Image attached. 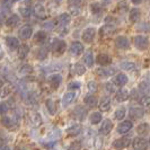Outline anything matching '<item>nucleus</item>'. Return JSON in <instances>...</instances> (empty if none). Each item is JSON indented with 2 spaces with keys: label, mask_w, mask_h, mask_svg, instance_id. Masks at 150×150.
Returning <instances> with one entry per match:
<instances>
[{
  "label": "nucleus",
  "mask_w": 150,
  "mask_h": 150,
  "mask_svg": "<svg viewBox=\"0 0 150 150\" xmlns=\"http://www.w3.org/2000/svg\"><path fill=\"white\" fill-rule=\"evenodd\" d=\"M67 49V43L63 41V40H60V38H53L51 41V50L52 52L59 57L61 54H63V52L66 51Z\"/></svg>",
  "instance_id": "1"
},
{
  "label": "nucleus",
  "mask_w": 150,
  "mask_h": 150,
  "mask_svg": "<svg viewBox=\"0 0 150 150\" xmlns=\"http://www.w3.org/2000/svg\"><path fill=\"white\" fill-rule=\"evenodd\" d=\"M133 43H134V46L137 49H139L140 51H143V50H147L148 46H149V40L143 36V35H137L133 38Z\"/></svg>",
  "instance_id": "2"
},
{
  "label": "nucleus",
  "mask_w": 150,
  "mask_h": 150,
  "mask_svg": "<svg viewBox=\"0 0 150 150\" xmlns=\"http://www.w3.org/2000/svg\"><path fill=\"white\" fill-rule=\"evenodd\" d=\"M83 45L80 43V42H72L71 43V46H70V49H69V53L72 55V57H78V55H80L81 53L83 52Z\"/></svg>",
  "instance_id": "3"
},
{
  "label": "nucleus",
  "mask_w": 150,
  "mask_h": 150,
  "mask_svg": "<svg viewBox=\"0 0 150 150\" xmlns=\"http://www.w3.org/2000/svg\"><path fill=\"white\" fill-rule=\"evenodd\" d=\"M72 115H74L76 120L83 121L85 117L87 116V110L83 106H76L75 110L72 111Z\"/></svg>",
  "instance_id": "4"
},
{
  "label": "nucleus",
  "mask_w": 150,
  "mask_h": 150,
  "mask_svg": "<svg viewBox=\"0 0 150 150\" xmlns=\"http://www.w3.org/2000/svg\"><path fill=\"white\" fill-rule=\"evenodd\" d=\"M83 42L86 43H91L94 41V38L96 36V30L93 28V27H89V28H86V30L83 32Z\"/></svg>",
  "instance_id": "5"
},
{
  "label": "nucleus",
  "mask_w": 150,
  "mask_h": 150,
  "mask_svg": "<svg viewBox=\"0 0 150 150\" xmlns=\"http://www.w3.org/2000/svg\"><path fill=\"white\" fill-rule=\"evenodd\" d=\"M32 35H33V30H32L30 25H24L18 30V36L22 40H28V38H30Z\"/></svg>",
  "instance_id": "6"
},
{
  "label": "nucleus",
  "mask_w": 150,
  "mask_h": 150,
  "mask_svg": "<svg viewBox=\"0 0 150 150\" xmlns=\"http://www.w3.org/2000/svg\"><path fill=\"white\" fill-rule=\"evenodd\" d=\"M132 146L137 150H147L148 149V141L144 138H135L132 142Z\"/></svg>",
  "instance_id": "7"
},
{
  "label": "nucleus",
  "mask_w": 150,
  "mask_h": 150,
  "mask_svg": "<svg viewBox=\"0 0 150 150\" xmlns=\"http://www.w3.org/2000/svg\"><path fill=\"white\" fill-rule=\"evenodd\" d=\"M115 45H116V47H119L121 50L130 49V42H129L128 38H125V36H117L115 38Z\"/></svg>",
  "instance_id": "8"
},
{
  "label": "nucleus",
  "mask_w": 150,
  "mask_h": 150,
  "mask_svg": "<svg viewBox=\"0 0 150 150\" xmlns=\"http://www.w3.org/2000/svg\"><path fill=\"white\" fill-rule=\"evenodd\" d=\"M33 13L40 19H45L46 18V11H45V7L42 4H36L33 7Z\"/></svg>",
  "instance_id": "9"
},
{
  "label": "nucleus",
  "mask_w": 150,
  "mask_h": 150,
  "mask_svg": "<svg viewBox=\"0 0 150 150\" xmlns=\"http://www.w3.org/2000/svg\"><path fill=\"white\" fill-rule=\"evenodd\" d=\"M47 81H49V85L52 89H58L61 81H62V77L60 75H52L49 77Z\"/></svg>",
  "instance_id": "10"
},
{
  "label": "nucleus",
  "mask_w": 150,
  "mask_h": 150,
  "mask_svg": "<svg viewBox=\"0 0 150 150\" xmlns=\"http://www.w3.org/2000/svg\"><path fill=\"white\" fill-rule=\"evenodd\" d=\"M115 74V69L114 68H99L96 70V75L100 78H107L111 77Z\"/></svg>",
  "instance_id": "11"
},
{
  "label": "nucleus",
  "mask_w": 150,
  "mask_h": 150,
  "mask_svg": "<svg viewBox=\"0 0 150 150\" xmlns=\"http://www.w3.org/2000/svg\"><path fill=\"white\" fill-rule=\"evenodd\" d=\"M69 21H70L69 15H68V14H62V15H60L59 17H57L53 22H54V25H55V26H58V27L61 28V27H66V25L69 23Z\"/></svg>",
  "instance_id": "12"
},
{
  "label": "nucleus",
  "mask_w": 150,
  "mask_h": 150,
  "mask_svg": "<svg viewBox=\"0 0 150 150\" xmlns=\"http://www.w3.org/2000/svg\"><path fill=\"white\" fill-rule=\"evenodd\" d=\"M96 62L100 66H110L112 63V58L110 55H107L106 53H100L98 54L97 58H96Z\"/></svg>",
  "instance_id": "13"
},
{
  "label": "nucleus",
  "mask_w": 150,
  "mask_h": 150,
  "mask_svg": "<svg viewBox=\"0 0 150 150\" xmlns=\"http://www.w3.org/2000/svg\"><path fill=\"white\" fill-rule=\"evenodd\" d=\"M130 144V139L129 138H121V139H117L113 142V148L116 150H121L125 147H128Z\"/></svg>",
  "instance_id": "14"
},
{
  "label": "nucleus",
  "mask_w": 150,
  "mask_h": 150,
  "mask_svg": "<svg viewBox=\"0 0 150 150\" xmlns=\"http://www.w3.org/2000/svg\"><path fill=\"white\" fill-rule=\"evenodd\" d=\"M112 129H113L112 121L106 119V120L103 121V123H102V125H100V129H99V132H100L102 134H108V133L112 131Z\"/></svg>",
  "instance_id": "15"
},
{
  "label": "nucleus",
  "mask_w": 150,
  "mask_h": 150,
  "mask_svg": "<svg viewBox=\"0 0 150 150\" xmlns=\"http://www.w3.org/2000/svg\"><path fill=\"white\" fill-rule=\"evenodd\" d=\"M81 2L80 1H69L68 6H69V10L71 11L72 15H78L81 10Z\"/></svg>",
  "instance_id": "16"
},
{
  "label": "nucleus",
  "mask_w": 150,
  "mask_h": 150,
  "mask_svg": "<svg viewBox=\"0 0 150 150\" xmlns=\"http://www.w3.org/2000/svg\"><path fill=\"white\" fill-rule=\"evenodd\" d=\"M75 98H76V94L74 91H69L67 94H64L63 97H62V106L63 107H67V106L71 105V103L75 100Z\"/></svg>",
  "instance_id": "17"
},
{
  "label": "nucleus",
  "mask_w": 150,
  "mask_h": 150,
  "mask_svg": "<svg viewBox=\"0 0 150 150\" xmlns=\"http://www.w3.org/2000/svg\"><path fill=\"white\" fill-rule=\"evenodd\" d=\"M129 114L132 119H141L143 115H144V110L142 107H131Z\"/></svg>",
  "instance_id": "18"
},
{
  "label": "nucleus",
  "mask_w": 150,
  "mask_h": 150,
  "mask_svg": "<svg viewBox=\"0 0 150 150\" xmlns=\"http://www.w3.org/2000/svg\"><path fill=\"white\" fill-rule=\"evenodd\" d=\"M131 129H132V122H131V121H124V122H122V123L119 124V127H117V132H119L120 134H124V133L129 132Z\"/></svg>",
  "instance_id": "19"
},
{
  "label": "nucleus",
  "mask_w": 150,
  "mask_h": 150,
  "mask_svg": "<svg viewBox=\"0 0 150 150\" xmlns=\"http://www.w3.org/2000/svg\"><path fill=\"white\" fill-rule=\"evenodd\" d=\"M129 96H130V94H129V91L127 89H119L115 93V99L117 102H120V103L128 100Z\"/></svg>",
  "instance_id": "20"
},
{
  "label": "nucleus",
  "mask_w": 150,
  "mask_h": 150,
  "mask_svg": "<svg viewBox=\"0 0 150 150\" xmlns=\"http://www.w3.org/2000/svg\"><path fill=\"white\" fill-rule=\"evenodd\" d=\"M114 32H115V26H114L113 24L104 25V26L100 28V30H99V33H100L102 36H110V35H112Z\"/></svg>",
  "instance_id": "21"
},
{
  "label": "nucleus",
  "mask_w": 150,
  "mask_h": 150,
  "mask_svg": "<svg viewBox=\"0 0 150 150\" xmlns=\"http://www.w3.org/2000/svg\"><path fill=\"white\" fill-rule=\"evenodd\" d=\"M127 83H128V76H125L124 74H119L113 79V83L116 85V86H120V87L124 86Z\"/></svg>",
  "instance_id": "22"
},
{
  "label": "nucleus",
  "mask_w": 150,
  "mask_h": 150,
  "mask_svg": "<svg viewBox=\"0 0 150 150\" xmlns=\"http://www.w3.org/2000/svg\"><path fill=\"white\" fill-rule=\"evenodd\" d=\"M46 38H47V35H46V33H45L44 30H38V32L35 33L33 41H34V43L43 44L45 41H46Z\"/></svg>",
  "instance_id": "23"
},
{
  "label": "nucleus",
  "mask_w": 150,
  "mask_h": 150,
  "mask_svg": "<svg viewBox=\"0 0 150 150\" xmlns=\"http://www.w3.org/2000/svg\"><path fill=\"white\" fill-rule=\"evenodd\" d=\"M6 44L9 49L11 50H15L17 47H19V41L17 38H14V36H9V38H6Z\"/></svg>",
  "instance_id": "24"
},
{
  "label": "nucleus",
  "mask_w": 150,
  "mask_h": 150,
  "mask_svg": "<svg viewBox=\"0 0 150 150\" xmlns=\"http://www.w3.org/2000/svg\"><path fill=\"white\" fill-rule=\"evenodd\" d=\"M141 17V11L138 8H132L130 10V15H129V19L131 23H135L139 21V18Z\"/></svg>",
  "instance_id": "25"
},
{
  "label": "nucleus",
  "mask_w": 150,
  "mask_h": 150,
  "mask_svg": "<svg viewBox=\"0 0 150 150\" xmlns=\"http://www.w3.org/2000/svg\"><path fill=\"white\" fill-rule=\"evenodd\" d=\"M47 53H49L47 47H44V46L38 47V50L35 51V58L38 60H44V59H46V57H47Z\"/></svg>",
  "instance_id": "26"
},
{
  "label": "nucleus",
  "mask_w": 150,
  "mask_h": 150,
  "mask_svg": "<svg viewBox=\"0 0 150 150\" xmlns=\"http://www.w3.org/2000/svg\"><path fill=\"white\" fill-rule=\"evenodd\" d=\"M30 52V46L27 44H22L19 47H18V58L23 60V59H25L26 57H27V54Z\"/></svg>",
  "instance_id": "27"
},
{
  "label": "nucleus",
  "mask_w": 150,
  "mask_h": 150,
  "mask_svg": "<svg viewBox=\"0 0 150 150\" xmlns=\"http://www.w3.org/2000/svg\"><path fill=\"white\" fill-rule=\"evenodd\" d=\"M45 105H46V108H47V111H49V113H50L51 115H54V114L57 113V103H55V100L49 98V99L45 102Z\"/></svg>",
  "instance_id": "28"
},
{
  "label": "nucleus",
  "mask_w": 150,
  "mask_h": 150,
  "mask_svg": "<svg viewBox=\"0 0 150 150\" xmlns=\"http://www.w3.org/2000/svg\"><path fill=\"white\" fill-rule=\"evenodd\" d=\"M83 61L85 62V64H86L88 68L93 67V66H94V63H95V61H94V57H93V52H91V51H88L87 53H85Z\"/></svg>",
  "instance_id": "29"
},
{
  "label": "nucleus",
  "mask_w": 150,
  "mask_h": 150,
  "mask_svg": "<svg viewBox=\"0 0 150 150\" xmlns=\"http://www.w3.org/2000/svg\"><path fill=\"white\" fill-rule=\"evenodd\" d=\"M83 103L86 104L87 106H89V107H94V106H96L97 104V98L95 97L94 95H86L85 98H83Z\"/></svg>",
  "instance_id": "30"
},
{
  "label": "nucleus",
  "mask_w": 150,
  "mask_h": 150,
  "mask_svg": "<svg viewBox=\"0 0 150 150\" xmlns=\"http://www.w3.org/2000/svg\"><path fill=\"white\" fill-rule=\"evenodd\" d=\"M111 108V99L108 97H104L99 103V110L102 112H107Z\"/></svg>",
  "instance_id": "31"
},
{
  "label": "nucleus",
  "mask_w": 150,
  "mask_h": 150,
  "mask_svg": "<svg viewBox=\"0 0 150 150\" xmlns=\"http://www.w3.org/2000/svg\"><path fill=\"white\" fill-rule=\"evenodd\" d=\"M1 123H2V125L6 127V128H11L13 125L16 124V120H14L11 116H6V115H4L2 119H1Z\"/></svg>",
  "instance_id": "32"
},
{
  "label": "nucleus",
  "mask_w": 150,
  "mask_h": 150,
  "mask_svg": "<svg viewBox=\"0 0 150 150\" xmlns=\"http://www.w3.org/2000/svg\"><path fill=\"white\" fill-rule=\"evenodd\" d=\"M150 131V127L148 123H141L140 125H138L137 128V132L138 134H141V135H146L148 134Z\"/></svg>",
  "instance_id": "33"
},
{
  "label": "nucleus",
  "mask_w": 150,
  "mask_h": 150,
  "mask_svg": "<svg viewBox=\"0 0 150 150\" xmlns=\"http://www.w3.org/2000/svg\"><path fill=\"white\" fill-rule=\"evenodd\" d=\"M30 122L33 123V125H35V127H38V125L42 123V117H41V115L36 112L30 113Z\"/></svg>",
  "instance_id": "34"
},
{
  "label": "nucleus",
  "mask_w": 150,
  "mask_h": 150,
  "mask_svg": "<svg viewBox=\"0 0 150 150\" xmlns=\"http://www.w3.org/2000/svg\"><path fill=\"white\" fill-rule=\"evenodd\" d=\"M120 67L121 69H123L125 71H134L135 69H137L134 63L133 62H130V61H123V62H121Z\"/></svg>",
  "instance_id": "35"
},
{
  "label": "nucleus",
  "mask_w": 150,
  "mask_h": 150,
  "mask_svg": "<svg viewBox=\"0 0 150 150\" xmlns=\"http://www.w3.org/2000/svg\"><path fill=\"white\" fill-rule=\"evenodd\" d=\"M19 17L17 15H11L10 17H8L7 21H6V25L9 26V27H15L17 26V24L19 23Z\"/></svg>",
  "instance_id": "36"
},
{
  "label": "nucleus",
  "mask_w": 150,
  "mask_h": 150,
  "mask_svg": "<svg viewBox=\"0 0 150 150\" xmlns=\"http://www.w3.org/2000/svg\"><path fill=\"white\" fill-rule=\"evenodd\" d=\"M80 125H78V124H74V125H71V127H69L67 129V133L69 135H71V137H75V135H78L80 133Z\"/></svg>",
  "instance_id": "37"
},
{
  "label": "nucleus",
  "mask_w": 150,
  "mask_h": 150,
  "mask_svg": "<svg viewBox=\"0 0 150 150\" xmlns=\"http://www.w3.org/2000/svg\"><path fill=\"white\" fill-rule=\"evenodd\" d=\"M89 121L91 124H98L100 121H102V114L98 112H94L90 114Z\"/></svg>",
  "instance_id": "38"
},
{
  "label": "nucleus",
  "mask_w": 150,
  "mask_h": 150,
  "mask_svg": "<svg viewBox=\"0 0 150 150\" xmlns=\"http://www.w3.org/2000/svg\"><path fill=\"white\" fill-rule=\"evenodd\" d=\"M33 71H34V69L30 64H23L22 67L18 69V72L23 74V75H30Z\"/></svg>",
  "instance_id": "39"
},
{
  "label": "nucleus",
  "mask_w": 150,
  "mask_h": 150,
  "mask_svg": "<svg viewBox=\"0 0 150 150\" xmlns=\"http://www.w3.org/2000/svg\"><path fill=\"white\" fill-rule=\"evenodd\" d=\"M19 13H21V15L23 17L28 18L32 15V7H30V6H21L19 7Z\"/></svg>",
  "instance_id": "40"
},
{
  "label": "nucleus",
  "mask_w": 150,
  "mask_h": 150,
  "mask_svg": "<svg viewBox=\"0 0 150 150\" xmlns=\"http://www.w3.org/2000/svg\"><path fill=\"white\" fill-rule=\"evenodd\" d=\"M138 89L140 93H142L143 95H148V93H149L150 90V86L148 83H146V81H142V83H139V86H138Z\"/></svg>",
  "instance_id": "41"
},
{
  "label": "nucleus",
  "mask_w": 150,
  "mask_h": 150,
  "mask_svg": "<svg viewBox=\"0 0 150 150\" xmlns=\"http://www.w3.org/2000/svg\"><path fill=\"white\" fill-rule=\"evenodd\" d=\"M129 10V4L127 1H120L117 4V11H120L121 14H124Z\"/></svg>",
  "instance_id": "42"
},
{
  "label": "nucleus",
  "mask_w": 150,
  "mask_h": 150,
  "mask_svg": "<svg viewBox=\"0 0 150 150\" xmlns=\"http://www.w3.org/2000/svg\"><path fill=\"white\" fill-rule=\"evenodd\" d=\"M75 71L77 75L79 76H83L85 72H86V67L83 66V63H80V62H78V63H76L75 64Z\"/></svg>",
  "instance_id": "43"
},
{
  "label": "nucleus",
  "mask_w": 150,
  "mask_h": 150,
  "mask_svg": "<svg viewBox=\"0 0 150 150\" xmlns=\"http://www.w3.org/2000/svg\"><path fill=\"white\" fill-rule=\"evenodd\" d=\"M114 116H115L116 120H123L124 116H125V108H124V107L117 108V110L115 111V113H114Z\"/></svg>",
  "instance_id": "44"
},
{
  "label": "nucleus",
  "mask_w": 150,
  "mask_h": 150,
  "mask_svg": "<svg viewBox=\"0 0 150 150\" xmlns=\"http://www.w3.org/2000/svg\"><path fill=\"white\" fill-rule=\"evenodd\" d=\"M139 103H140V105H142L143 107L150 106V95H143V96H141L140 99H139Z\"/></svg>",
  "instance_id": "45"
},
{
  "label": "nucleus",
  "mask_w": 150,
  "mask_h": 150,
  "mask_svg": "<svg viewBox=\"0 0 150 150\" xmlns=\"http://www.w3.org/2000/svg\"><path fill=\"white\" fill-rule=\"evenodd\" d=\"M89 142H90V146L94 147V148H99V147L102 146V140H100L99 138H97V137H95L94 139H91Z\"/></svg>",
  "instance_id": "46"
},
{
  "label": "nucleus",
  "mask_w": 150,
  "mask_h": 150,
  "mask_svg": "<svg viewBox=\"0 0 150 150\" xmlns=\"http://www.w3.org/2000/svg\"><path fill=\"white\" fill-rule=\"evenodd\" d=\"M83 147V144L80 141H74V142L70 144V147L68 148V150H80Z\"/></svg>",
  "instance_id": "47"
},
{
  "label": "nucleus",
  "mask_w": 150,
  "mask_h": 150,
  "mask_svg": "<svg viewBox=\"0 0 150 150\" xmlns=\"http://www.w3.org/2000/svg\"><path fill=\"white\" fill-rule=\"evenodd\" d=\"M91 11L94 13V14H99L100 11H102V7H100V4H98V2H94V4H91Z\"/></svg>",
  "instance_id": "48"
},
{
  "label": "nucleus",
  "mask_w": 150,
  "mask_h": 150,
  "mask_svg": "<svg viewBox=\"0 0 150 150\" xmlns=\"http://www.w3.org/2000/svg\"><path fill=\"white\" fill-rule=\"evenodd\" d=\"M80 83H78V81H72V83H70L68 85V89L70 90H74V89H79L80 88Z\"/></svg>",
  "instance_id": "49"
},
{
  "label": "nucleus",
  "mask_w": 150,
  "mask_h": 150,
  "mask_svg": "<svg viewBox=\"0 0 150 150\" xmlns=\"http://www.w3.org/2000/svg\"><path fill=\"white\" fill-rule=\"evenodd\" d=\"M87 87H88L89 93H95L97 90V85H96V83H94V81H90Z\"/></svg>",
  "instance_id": "50"
},
{
  "label": "nucleus",
  "mask_w": 150,
  "mask_h": 150,
  "mask_svg": "<svg viewBox=\"0 0 150 150\" xmlns=\"http://www.w3.org/2000/svg\"><path fill=\"white\" fill-rule=\"evenodd\" d=\"M11 5H14V1H1V8L5 9H9Z\"/></svg>",
  "instance_id": "51"
},
{
  "label": "nucleus",
  "mask_w": 150,
  "mask_h": 150,
  "mask_svg": "<svg viewBox=\"0 0 150 150\" xmlns=\"http://www.w3.org/2000/svg\"><path fill=\"white\" fill-rule=\"evenodd\" d=\"M114 85V83H113ZM112 83H107L105 85V88H106V91H108V93H113L114 91V86H113Z\"/></svg>",
  "instance_id": "52"
},
{
  "label": "nucleus",
  "mask_w": 150,
  "mask_h": 150,
  "mask_svg": "<svg viewBox=\"0 0 150 150\" xmlns=\"http://www.w3.org/2000/svg\"><path fill=\"white\" fill-rule=\"evenodd\" d=\"M1 150H10V148L8 146H5V144H1Z\"/></svg>",
  "instance_id": "53"
},
{
  "label": "nucleus",
  "mask_w": 150,
  "mask_h": 150,
  "mask_svg": "<svg viewBox=\"0 0 150 150\" xmlns=\"http://www.w3.org/2000/svg\"><path fill=\"white\" fill-rule=\"evenodd\" d=\"M15 150H26L25 148H23V147H16Z\"/></svg>",
  "instance_id": "54"
},
{
  "label": "nucleus",
  "mask_w": 150,
  "mask_h": 150,
  "mask_svg": "<svg viewBox=\"0 0 150 150\" xmlns=\"http://www.w3.org/2000/svg\"><path fill=\"white\" fill-rule=\"evenodd\" d=\"M133 2V5H140L141 4V1H132Z\"/></svg>",
  "instance_id": "55"
}]
</instances>
